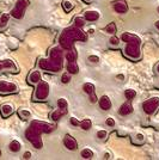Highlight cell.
Wrapping results in <instances>:
<instances>
[{"instance_id":"1","label":"cell","mask_w":159,"mask_h":160,"mask_svg":"<svg viewBox=\"0 0 159 160\" xmlns=\"http://www.w3.org/2000/svg\"><path fill=\"white\" fill-rule=\"evenodd\" d=\"M55 127L52 124H48V123H42L38 121H35L30 124V127L28 128L25 136L27 139L33 145L35 148L40 149L43 146V142L41 139V133H50L53 132Z\"/></svg>"},{"instance_id":"2","label":"cell","mask_w":159,"mask_h":160,"mask_svg":"<svg viewBox=\"0 0 159 160\" xmlns=\"http://www.w3.org/2000/svg\"><path fill=\"white\" fill-rule=\"evenodd\" d=\"M121 38L123 42L127 43L125 49H123V54L128 59L138 60L140 58V44H141V41L139 37L129 32H126L121 36Z\"/></svg>"},{"instance_id":"3","label":"cell","mask_w":159,"mask_h":160,"mask_svg":"<svg viewBox=\"0 0 159 160\" xmlns=\"http://www.w3.org/2000/svg\"><path fill=\"white\" fill-rule=\"evenodd\" d=\"M61 60H62V54L59 48H54L50 52L49 59H42L38 62V66L41 69L50 71V72H59L61 68Z\"/></svg>"},{"instance_id":"4","label":"cell","mask_w":159,"mask_h":160,"mask_svg":"<svg viewBox=\"0 0 159 160\" xmlns=\"http://www.w3.org/2000/svg\"><path fill=\"white\" fill-rule=\"evenodd\" d=\"M75 40H86V36L79 30V28H71L67 29L66 31H64V33L60 36V44L61 47L65 49H72L73 41Z\"/></svg>"},{"instance_id":"5","label":"cell","mask_w":159,"mask_h":160,"mask_svg":"<svg viewBox=\"0 0 159 160\" xmlns=\"http://www.w3.org/2000/svg\"><path fill=\"white\" fill-rule=\"evenodd\" d=\"M30 5V1L29 0H18L16 2V6L12 8L10 16H12L16 19H22L24 17V13H25V10L27 7Z\"/></svg>"},{"instance_id":"6","label":"cell","mask_w":159,"mask_h":160,"mask_svg":"<svg viewBox=\"0 0 159 160\" xmlns=\"http://www.w3.org/2000/svg\"><path fill=\"white\" fill-rule=\"evenodd\" d=\"M49 96V84L47 81H42L37 84V88L35 91L33 98L35 100H46Z\"/></svg>"},{"instance_id":"7","label":"cell","mask_w":159,"mask_h":160,"mask_svg":"<svg viewBox=\"0 0 159 160\" xmlns=\"http://www.w3.org/2000/svg\"><path fill=\"white\" fill-rule=\"evenodd\" d=\"M159 108V98L158 97H153L151 99H147L142 104V109L147 115H152L157 109Z\"/></svg>"},{"instance_id":"8","label":"cell","mask_w":159,"mask_h":160,"mask_svg":"<svg viewBox=\"0 0 159 160\" xmlns=\"http://www.w3.org/2000/svg\"><path fill=\"white\" fill-rule=\"evenodd\" d=\"M18 87L16 84L13 82H10V81H5V80H1L0 81V93H13V92H17Z\"/></svg>"},{"instance_id":"9","label":"cell","mask_w":159,"mask_h":160,"mask_svg":"<svg viewBox=\"0 0 159 160\" xmlns=\"http://www.w3.org/2000/svg\"><path fill=\"white\" fill-rule=\"evenodd\" d=\"M64 145L66 147L67 149H69V151H75L77 148H78V142L77 140L72 138L71 135H65V139H64Z\"/></svg>"},{"instance_id":"10","label":"cell","mask_w":159,"mask_h":160,"mask_svg":"<svg viewBox=\"0 0 159 160\" xmlns=\"http://www.w3.org/2000/svg\"><path fill=\"white\" fill-rule=\"evenodd\" d=\"M83 90H84V92L90 94V102L91 103H96L97 102V97H96V93H95V86H93L91 82L84 84L83 85Z\"/></svg>"},{"instance_id":"11","label":"cell","mask_w":159,"mask_h":160,"mask_svg":"<svg viewBox=\"0 0 159 160\" xmlns=\"http://www.w3.org/2000/svg\"><path fill=\"white\" fill-rule=\"evenodd\" d=\"M41 80H42V75L40 71H33L28 75V82L31 85H37Z\"/></svg>"},{"instance_id":"12","label":"cell","mask_w":159,"mask_h":160,"mask_svg":"<svg viewBox=\"0 0 159 160\" xmlns=\"http://www.w3.org/2000/svg\"><path fill=\"white\" fill-rule=\"evenodd\" d=\"M98 103H100V107L102 110H109V109H111V100L110 98L108 97V96H102L98 100Z\"/></svg>"},{"instance_id":"13","label":"cell","mask_w":159,"mask_h":160,"mask_svg":"<svg viewBox=\"0 0 159 160\" xmlns=\"http://www.w3.org/2000/svg\"><path fill=\"white\" fill-rule=\"evenodd\" d=\"M13 107L11 105V104H3L1 107H0V112H1V116L3 117H8V116H11L12 113H13Z\"/></svg>"},{"instance_id":"14","label":"cell","mask_w":159,"mask_h":160,"mask_svg":"<svg viewBox=\"0 0 159 160\" xmlns=\"http://www.w3.org/2000/svg\"><path fill=\"white\" fill-rule=\"evenodd\" d=\"M133 105L131 103H125V104H122L119 109V112L120 115H122V116H127V115H129V113L133 112Z\"/></svg>"},{"instance_id":"15","label":"cell","mask_w":159,"mask_h":160,"mask_svg":"<svg viewBox=\"0 0 159 160\" xmlns=\"http://www.w3.org/2000/svg\"><path fill=\"white\" fill-rule=\"evenodd\" d=\"M114 10L117 12V13H126L128 11V6L125 1H116L114 4Z\"/></svg>"},{"instance_id":"16","label":"cell","mask_w":159,"mask_h":160,"mask_svg":"<svg viewBox=\"0 0 159 160\" xmlns=\"http://www.w3.org/2000/svg\"><path fill=\"white\" fill-rule=\"evenodd\" d=\"M84 18L89 22H96V20L100 19V13L97 11H86L84 14Z\"/></svg>"},{"instance_id":"17","label":"cell","mask_w":159,"mask_h":160,"mask_svg":"<svg viewBox=\"0 0 159 160\" xmlns=\"http://www.w3.org/2000/svg\"><path fill=\"white\" fill-rule=\"evenodd\" d=\"M66 113H67V110H62V109H59V108H58V110H55V111L52 112L50 118L56 122V121H59L60 118H61L64 115H66Z\"/></svg>"},{"instance_id":"18","label":"cell","mask_w":159,"mask_h":160,"mask_svg":"<svg viewBox=\"0 0 159 160\" xmlns=\"http://www.w3.org/2000/svg\"><path fill=\"white\" fill-rule=\"evenodd\" d=\"M67 71H68V73L69 74H77L79 72V67L77 65V62L75 61H71V62H68V65H67Z\"/></svg>"},{"instance_id":"19","label":"cell","mask_w":159,"mask_h":160,"mask_svg":"<svg viewBox=\"0 0 159 160\" xmlns=\"http://www.w3.org/2000/svg\"><path fill=\"white\" fill-rule=\"evenodd\" d=\"M10 151L11 152H13V153H17V152H19L20 151V148H22V145H20V142L19 141H17V140H13V141H11V143H10Z\"/></svg>"},{"instance_id":"20","label":"cell","mask_w":159,"mask_h":160,"mask_svg":"<svg viewBox=\"0 0 159 160\" xmlns=\"http://www.w3.org/2000/svg\"><path fill=\"white\" fill-rule=\"evenodd\" d=\"M8 20H10V14L8 13H4L0 17V30H3L7 27Z\"/></svg>"},{"instance_id":"21","label":"cell","mask_w":159,"mask_h":160,"mask_svg":"<svg viewBox=\"0 0 159 160\" xmlns=\"http://www.w3.org/2000/svg\"><path fill=\"white\" fill-rule=\"evenodd\" d=\"M79 126L83 128L84 130H89V129L91 128V126H92V121L90 120V118H85V120H83L80 122Z\"/></svg>"},{"instance_id":"22","label":"cell","mask_w":159,"mask_h":160,"mask_svg":"<svg viewBox=\"0 0 159 160\" xmlns=\"http://www.w3.org/2000/svg\"><path fill=\"white\" fill-rule=\"evenodd\" d=\"M18 115H19V117L22 118V120H29V118L31 117V112H30L29 110H25V109L19 110Z\"/></svg>"},{"instance_id":"23","label":"cell","mask_w":159,"mask_h":160,"mask_svg":"<svg viewBox=\"0 0 159 160\" xmlns=\"http://www.w3.org/2000/svg\"><path fill=\"white\" fill-rule=\"evenodd\" d=\"M56 105L59 109H62V110H67V107H68V103L65 98H59L58 102H56Z\"/></svg>"},{"instance_id":"24","label":"cell","mask_w":159,"mask_h":160,"mask_svg":"<svg viewBox=\"0 0 159 160\" xmlns=\"http://www.w3.org/2000/svg\"><path fill=\"white\" fill-rule=\"evenodd\" d=\"M125 97H126V99L131 100V99H134L135 97H136V92H135V90H131V88H128L125 91Z\"/></svg>"},{"instance_id":"25","label":"cell","mask_w":159,"mask_h":160,"mask_svg":"<svg viewBox=\"0 0 159 160\" xmlns=\"http://www.w3.org/2000/svg\"><path fill=\"white\" fill-rule=\"evenodd\" d=\"M74 25H75V28H83L84 25H85V18H83V17H75L74 18Z\"/></svg>"},{"instance_id":"26","label":"cell","mask_w":159,"mask_h":160,"mask_svg":"<svg viewBox=\"0 0 159 160\" xmlns=\"http://www.w3.org/2000/svg\"><path fill=\"white\" fill-rule=\"evenodd\" d=\"M80 154H81V157H83L84 159H91V158L93 157L92 151H91V149H89V148H85V149H83Z\"/></svg>"},{"instance_id":"27","label":"cell","mask_w":159,"mask_h":160,"mask_svg":"<svg viewBox=\"0 0 159 160\" xmlns=\"http://www.w3.org/2000/svg\"><path fill=\"white\" fill-rule=\"evenodd\" d=\"M104 31L108 33H115L116 32V25L115 23H109L105 28H104Z\"/></svg>"},{"instance_id":"28","label":"cell","mask_w":159,"mask_h":160,"mask_svg":"<svg viewBox=\"0 0 159 160\" xmlns=\"http://www.w3.org/2000/svg\"><path fill=\"white\" fill-rule=\"evenodd\" d=\"M66 59H67V61H68V62H71V61H75V60H77V54L74 53L73 50H71V49H69V52L66 54Z\"/></svg>"},{"instance_id":"29","label":"cell","mask_w":159,"mask_h":160,"mask_svg":"<svg viewBox=\"0 0 159 160\" xmlns=\"http://www.w3.org/2000/svg\"><path fill=\"white\" fill-rule=\"evenodd\" d=\"M71 81V74L69 73H64L61 77V82L62 84H68Z\"/></svg>"},{"instance_id":"30","label":"cell","mask_w":159,"mask_h":160,"mask_svg":"<svg viewBox=\"0 0 159 160\" xmlns=\"http://www.w3.org/2000/svg\"><path fill=\"white\" fill-rule=\"evenodd\" d=\"M62 7L65 8L66 12H69V11L73 8V4L72 2H69V1H64V2H62Z\"/></svg>"},{"instance_id":"31","label":"cell","mask_w":159,"mask_h":160,"mask_svg":"<svg viewBox=\"0 0 159 160\" xmlns=\"http://www.w3.org/2000/svg\"><path fill=\"white\" fill-rule=\"evenodd\" d=\"M135 138H136V140L133 139V142H134V143L139 145V143H142V142H144V135H142V134H138Z\"/></svg>"},{"instance_id":"32","label":"cell","mask_w":159,"mask_h":160,"mask_svg":"<svg viewBox=\"0 0 159 160\" xmlns=\"http://www.w3.org/2000/svg\"><path fill=\"white\" fill-rule=\"evenodd\" d=\"M106 136H108L106 130H100V132L97 133V138H98V139H100V140H105Z\"/></svg>"},{"instance_id":"33","label":"cell","mask_w":159,"mask_h":160,"mask_svg":"<svg viewBox=\"0 0 159 160\" xmlns=\"http://www.w3.org/2000/svg\"><path fill=\"white\" fill-rule=\"evenodd\" d=\"M120 43V40L117 38V37H115V36H113L111 38H110V44L111 46H114V47H117Z\"/></svg>"},{"instance_id":"34","label":"cell","mask_w":159,"mask_h":160,"mask_svg":"<svg viewBox=\"0 0 159 160\" xmlns=\"http://www.w3.org/2000/svg\"><path fill=\"white\" fill-rule=\"evenodd\" d=\"M89 61L92 62V63H97V62L100 61V58L96 56V55H91V56H89Z\"/></svg>"},{"instance_id":"35","label":"cell","mask_w":159,"mask_h":160,"mask_svg":"<svg viewBox=\"0 0 159 160\" xmlns=\"http://www.w3.org/2000/svg\"><path fill=\"white\" fill-rule=\"evenodd\" d=\"M69 122H71V124H73L74 127H78V126L80 124V122L77 120L75 117H71V118H69Z\"/></svg>"},{"instance_id":"36","label":"cell","mask_w":159,"mask_h":160,"mask_svg":"<svg viewBox=\"0 0 159 160\" xmlns=\"http://www.w3.org/2000/svg\"><path fill=\"white\" fill-rule=\"evenodd\" d=\"M105 124L106 126H109V127H114V126H115V121H114V118L109 117V118H106Z\"/></svg>"},{"instance_id":"37","label":"cell","mask_w":159,"mask_h":160,"mask_svg":"<svg viewBox=\"0 0 159 160\" xmlns=\"http://www.w3.org/2000/svg\"><path fill=\"white\" fill-rule=\"evenodd\" d=\"M31 158V152H25L23 154V159H30Z\"/></svg>"},{"instance_id":"38","label":"cell","mask_w":159,"mask_h":160,"mask_svg":"<svg viewBox=\"0 0 159 160\" xmlns=\"http://www.w3.org/2000/svg\"><path fill=\"white\" fill-rule=\"evenodd\" d=\"M3 69H6V66H5V60L0 61V71H3Z\"/></svg>"},{"instance_id":"39","label":"cell","mask_w":159,"mask_h":160,"mask_svg":"<svg viewBox=\"0 0 159 160\" xmlns=\"http://www.w3.org/2000/svg\"><path fill=\"white\" fill-rule=\"evenodd\" d=\"M116 78H117L119 80H121V81H122V80L125 79V75H123V74H119V75H117Z\"/></svg>"},{"instance_id":"40","label":"cell","mask_w":159,"mask_h":160,"mask_svg":"<svg viewBox=\"0 0 159 160\" xmlns=\"http://www.w3.org/2000/svg\"><path fill=\"white\" fill-rule=\"evenodd\" d=\"M156 28L159 30V20H157V22H156Z\"/></svg>"},{"instance_id":"41","label":"cell","mask_w":159,"mask_h":160,"mask_svg":"<svg viewBox=\"0 0 159 160\" xmlns=\"http://www.w3.org/2000/svg\"><path fill=\"white\" fill-rule=\"evenodd\" d=\"M104 158H105V159H109V158H110V154H109V153H105V157H104Z\"/></svg>"},{"instance_id":"42","label":"cell","mask_w":159,"mask_h":160,"mask_svg":"<svg viewBox=\"0 0 159 160\" xmlns=\"http://www.w3.org/2000/svg\"><path fill=\"white\" fill-rule=\"evenodd\" d=\"M84 1H85V2H90V1H91V0H84Z\"/></svg>"},{"instance_id":"43","label":"cell","mask_w":159,"mask_h":160,"mask_svg":"<svg viewBox=\"0 0 159 160\" xmlns=\"http://www.w3.org/2000/svg\"><path fill=\"white\" fill-rule=\"evenodd\" d=\"M157 71H158V73H159V65L157 66Z\"/></svg>"},{"instance_id":"44","label":"cell","mask_w":159,"mask_h":160,"mask_svg":"<svg viewBox=\"0 0 159 160\" xmlns=\"http://www.w3.org/2000/svg\"><path fill=\"white\" fill-rule=\"evenodd\" d=\"M0 157H1V152H0Z\"/></svg>"},{"instance_id":"45","label":"cell","mask_w":159,"mask_h":160,"mask_svg":"<svg viewBox=\"0 0 159 160\" xmlns=\"http://www.w3.org/2000/svg\"><path fill=\"white\" fill-rule=\"evenodd\" d=\"M158 12H159V7H158Z\"/></svg>"}]
</instances>
